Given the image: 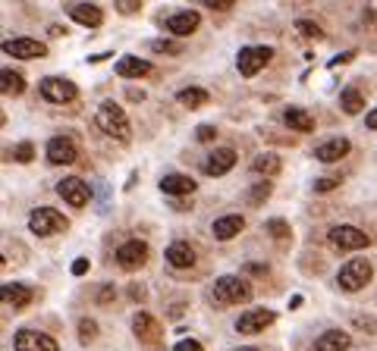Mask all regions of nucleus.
I'll return each mask as SVG.
<instances>
[{"label":"nucleus","instance_id":"obj_11","mask_svg":"<svg viewBox=\"0 0 377 351\" xmlns=\"http://www.w3.org/2000/svg\"><path fill=\"white\" fill-rule=\"evenodd\" d=\"M145 260H148V245L138 242V238H132V242H123V245L117 248V263L123 267V270H138Z\"/></svg>","mask_w":377,"mask_h":351},{"label":"nucleus","instance_id":"obj_3","mask_svg":"<svg viewBox=\"0 0 377 351\" xmlns=\"http://www.w3.org/2000/svg\"><path fill=\"white\" fill-rule=\"evenodd\" d=\"M371 276H374V267H371L365 257H352L349 263H343V270H340L336 283H340V289H346V292H358L371 283Z\"/></svg>","mask_w":377,"mask_h":351},{"label":"nucleus","instance_id":"obj_19","mask_svg":"<svg viewBox=\"0 0 377 351\" xmlns=\"http://www.w3.org/2000/svg\"><path fill=\"white\" fill-rule=\"evenodd\" d=\"M349 138H330V142H324V144H318L315 148V157L321 163H336V160H343L346 154H349Z\"/></svg>","mask_w":377,"mask_h":351},{"label":"nucleus","instance_id":"obj_25","mask_svg":"<svg viewBox=\"0 0 377 351\" xmlns=\"http://www.w3.org/2000/svg\"><path fill=\"white\" fill-rule=\"evenodd\" d=\"M0 91L7 97H19L22 91H26V79H22V73H16V69H3L0 73Z\"/></svg>","mask_w":377,"mask_h":351},{"label":"nucleus","instance_id":"obj_39","mask_svg":"<svg viewBox=\"0 0 377 351\" xmlns=\"http://www.w3.org/2000/svg\"><path fill=\"white\" fill-rule=\"evenodd\" d=\"M113 295H117L113 285H101V292H98V304H110L113 301Z\"/></svg>","mask_w":377,"mask_h":351},{"label":"nucleus","instance_id":"obj_24","mask_svg":"<svg viewBox=\"0 0 377 351\" xmlns=\"http://www.w3.org/2000/svg\"><path fill=\"white\" fill-rule=\"evenodd\" d=\"M3 301H7L10 307H16V311H22V307H28V301H32V289L22 283H7L3 285Z\"/></svg>","mask_w":377,"mask_h":351},{"label":"nucleus","instance_id":"obj_5","mask_svg":"<svg viewBox=\"0 0 377 351\" xmlns=\"http://www.w3.org/2000/svg\"><path fill=\"white\" fill-rule=\"evenodd\" d=\"M38 95H42L48 104H69V101L79 97V88H75L69 79L48 75V79H42V85H38Z\"/></svg>","mask_w":377,"mask_h":351},{"label":"nucleus","instance_id":"obj_40","mask_svg":"<svg viewBox=\"0 0 377 351\" xmlns=\"http://www.w3.org/2000/svg\"><path fill=\"white\" fill-rule=\"evenodd\" d=\"M201 3H205V7H211V10H220V13H223V10L233 7L236 0H201Z\"/></svg>","mask_w":377,"mask_h":351},{"label":"nucleus","instance_id":"obj_12","mask_svg":"<svg viewBox=\"0 0 377 351\" xmlns=\"http://www.w3.org/2000/svg\"><path fill=\"white\" fill-rule=\"evenodd\" d=\"M199 26H201V16L195 13V10H176V13L167 16V32L176 35V38H185V35H192Z\"/></svg>","mask_w":377,"mask_h":351},{"label":"nucleus","instance_id":"obj_15","mask_svg":"<svg viewBox=\"0 0 377 351\" xmlns=\"http://www.w3.org/2000/svg\"><path fill=\"white\" fill-rule=\"evenodd\" d=\"M233 167H236V151L233 148H217V151H211L208 160H205L208 176H226Z\"/></svg>","mask_w":377,"mask_h":351},{"label":"nucleus","instance_id":"obj_32","mask_svg":"<svg viewBox=\"0 0 377 351\" xmlns=\"http://www.w3.org/2000/svg\"><path fill=\"white\" fill-rule=\"evenodd\" d=\"M95 336H98V323H95V320H89V317L79 320V342L89 345Z\"/></svg>","mask_w":377,"mask_h":351},{"label":"nucleus","instance_id":"obj_14","mask_svg":"<svg viewBox=\"0 0 377 351\" xmlns=\"http://www.w3.org/2000/svg\"><path fill=\"white\" fill-rule=\"evenodd\" d=\"M3 54L19 57V60H35V57L48 54V48H44L42 41H35V38H13V41L3 44Z\"/></svg>","mask_w":377,"mask_h":351},{"label":"nucleus","instance_id":"obj_42","mask_svg":"<svg viewBox=\"0 0 377 351\" xmlns=\"http://www.w3.org/2000/svg\"><path fill=\"white\" fill-rule=\"evenodd\" d=\"M85 270H89V260H85V257H79V260L73 263V273H75V276H85Z\"/></svg>","mask_w":377,"mask_h":351},{"label":"nucleus","instance_id":"obj_10","mask_svg":"<svg viewBox=\"0 0 377 351\" xmlns=\"http://www.w3.org/2000/svg\"><path fill=\"white\" fill-rule=\"evenodd\" d=\"M13 345H16V351H60V345L54 339L44 336V332H35V330H19L13 336Z\"/></svg>","mask_w":377,"mask_h":351},{"label":"nucleus","instance_id":"obj_8","mask_svg":"<svg viewBox=\"0 0 377 351\" xmlns=\"http://www.w3.org/2000/svg\"><path fill=\"white\" fill-rule=\"evenodd\" d=\"M274 320H277L274 311H268V307H255V311H246L239 320H236V332H242V336H255V332L268 330Z\"/></svg>","mask_w":377,"mask_h":351},{"label":"nucleus","instance_id":"obj_4","mask_svg":"<svg viewBox=\"0 0 377 351\" xmlns=\"http://www.w3.org/2000/svg\"><path fill=\"white\" fill-rule=\"evenodd\" d=\"M28 229L35 232V236H57V232L66 229V216L60 214V210L54 207H35L32 214H28Z\"/></svg>","mask_w":377,"mask_h":351},{"label":"nucleus","instance_id":"obj_41","mask_svg":"<svg viewBox=\"0 0 377 351\" xmlns=\"http://www.w3.org/2000/svg\"><path fill=\"white\" fill-rule=\"evenodd\" d=\"M217 138V129L214 126H199V142H214Z\"/></svg>","mask_w":377,"mask_h":351},{"label":"nucleus","instance_id":"obj_43","mask_svg":"<svg viewBox=\"0 0 377 351\" xmlns=\"http://www.w3.org/2000/svg\"><path fill=\"white\" fill-rule=\"evenodd\" d=\"M246 270H248V273H255V276H261V273H268V267H264V263H248Z\"/></svg>","mask_w":377,"mask_h":351},{"label":"nucleus","instance_id":"obj_30","mask_svg":"<svg viewBox=\"0 0 377 351\" xmlns=\"http://www.w3.org/2000/svg\"><path fill=\"white\" fill-rule=\"evenodd\" d=\"M151 50H158V54H167V57H176V54H183V48H179L176 41H167V38H160V41H151Z\"/></svg>","mask_w":377,"mask_h":351},{"label":"nucleus","instance_id":"obj_34","mask_svg":"<svg viewBox=\"0 0 377 351\" xmlns=\"http://www.w3.org/2000/svg\"><path fill=\"white\" fill-rule=\"evenodd\" d=\"M295 28H299V35L302 38H321V26H318V22H311V19H299L295 22Z\"/></svg>","mask_w":377,"mask_h":351},{"label":"nucleus","instance_id":"obj_21","mask_svg":"<svg viewBox=\"0 0 377 351\" xmlns=\"http://www.w3.org/2000/svg\"><path fill=\"white\" fill-rule=\"evenodd\" d=\"M132 332H136L142 342H158V339H160V323L151 317V314L138 311L136 317H132Z\"/></svg>","mask_w":377,"mask_h":351},{"label":"nucleus","instance_id":"obj_9","mask_svg":"<svg viewBox=\"0 0 377 351\" xmlns=\"http://www.w3.org/2000/svg\"><path fill=\"white\" fill-rule=\"evenodd\" d=\"M57 195H60L66 204H73V207H85V204L91 201V189L82 182V179H75V176L57 182Z\"/></svg>","mask_w":377,"mask_h":351},{"label":"nucleus","instance_id":"obj_36","mask_svg":"<svg viewBox=\"0 0 377 351\" xmlns=\"http://www.w3.org/2000/svg\"><path fill=\"white\" fill-rule=\"evenodd\" d=\"M13 157H16V160H19V163H32V160H35V144H32V142H22V144H16Z\"/></svg>","mask_w":377,"mask_h":351},{"label":"nucleus","instance_id":"obj_2","mask_svg":"<svg viewBox=\"0 0 377 351\" xmlns=\"http://www.w3.org/2000/svg\"><path fill=\"white\" fill-rule=\"evenodd\" d=\"M211 295H214V304L230 307V304L248 301V298H252V285H248L242 276H220L217 283H214Z\"/></svg>","mask_w":377,"mask_h":351},{"label":"nucleus","instance_id":"obj_22","mask_svg":"<svg viewBox=\"0 0 377 351\" xmlns=\"http://www.w3.org/2000/svg\"><path fill=\"white\" fill-rule=\"evenodd\" d=\"M148 73H151V63L142 60V57L126 54V57H120L117 60V75L120 79H142V75H148Z\"/></svg>","mask_w":377,"mask_h":351},{"label":"nucleus","instance_id":"obj_26","mask_svg":"<svg viewBox=\"0 0 377 351\" xmlns=\"http://www.w3.org/2000/svg\"><path fill=\"white\" fill-rule=\"evenodd\" d=\"M283 122H286L289 129H295V132H311V129H315L311 113H305V110H299V107H289L286 113H283Z\"/></svg>","mask_w":377,"mask_h":351},{"label":"nucleus","instance_id":"obj_23","mask_svg":"<svg viewBox=\"0 0 377 351\" xmlns=\"http://www.w3.org/2000/svg\"><path fill=\"white\" fill-rule=\"evenodd\" d=\"M167 263L170 267H176V270H189L195 263V251L189 242H173L170 248H167Z\"/></svg>","mask_w":377,"mask_h":351},{"label":"nucleus","instance_id":"obj_7","mask_svg":"<svg viewBox=\"0 0 377 351\" xmlns=\"http://www.w3.org/2000/svg\"><path fill=\"white\" fill-rule=\"evenodd\" d=\"M270 57H274V50L261 48V44H255V48H242L239 57H236V69H239L246 79H252V75H258L261 69L268 66Z\"/></svg>","mask_w":377,"mask_h":351},{"label":"nucleus","instance_id":"obj_27","mask_svg":"<svg viewBox=\"0 0 377 351\" xmlns=\"http://www.w3.org/2000/svg\"><path fill=\"white\" fill-rule=\"evenodd\" d=\"M176 101L183 104V107H189V110H199V107H205L208 104V91L205 88H183L176 95Z\"/></svg>","mask_w":377,"mask_h":351},{"label":"nucleus","instance_id":"obj_44","mask_svg":"<svg viewBox=\"0 0 377 351\" xmlns=\"http://www.w3.org/2000/svg\"><path fill=\"white\" fill-rule=\"evenodd\" d=\"M365 122H368V129H374V132H377V107L371 110V113H368V120H365Z\"/></svg>","mask_w":377,"mask_h":351},{"label":"nucleus","instance_id":"obj_28","mask_svg":"<svg viewBox=\"0 0 377 351\" xmlns=\"http://www.w3.org/2000/svg\"><path fill=\"white\" fill-rule=\"evenodd\" d=\"M280 167H283V163H280V157H277V154H258L252 160V169L258 176H277V173H280Z\"/></svg>","mask_w":377,"mask_h":351},{"label":"nucleus","instance_id":"obj_31","mask_svg":"<svg viewBox=\"0 0 377 351\" xmlns=\"http://www.w3.org/2000/svg\"><path fill=\"white\" fill-rule=\"evenodd\" d=\"M268 198H270V182H258L248 191V204H255V207H258L261 201H268Z\"/></svg>","mask_w":377,"mask_h":351},{"label":"nucleus","instance_id":"obj_1","mask_svg":"<svg viewBox=\"0 0 377 351\" xmlns=\"http://www.w3.org/2000/svg\"><path fill=\"white\" fill-rule=\"evenodd\" d=\"M95 122H98V129H101L104 135L117 138V142H123V144L132 138L129 120H126L123 107H120L117 101H104L101 107H98V113H95Z\"/></svg>","mask_w":377,"mask_h":351},{"label":"nucleus","instance_id":"obj_17","mask_svg":"<svg viewBox=\"0 0 377 351\" xmlns=\"http://www.w3.org/2000/svg\"><path fill=\"white\" fill-rule=\"evenodd\" d=\"M66 13L73 16V19L79 22V26H85V28H98V26L104 22L101 7H95V3H69Z\"/></svg>","mask_w":377,"mask_h":351},{"label":"nucleus","instance_id":"obj_38","mask_svg":"<svg viewBox=\"0 0 377 351\" xmlns=\"http://www.w3.org/2000/svg\"><path fill=\"white\" fill-rule=\"evenodd\" d=\"M173 351H205V348H201V342H195V339H183V342L173 345Z\"/></svg>","mask_w":377,"mask_h":351},{"label":"nucleus","instance_id":"obj_16","mask_svg":"<svg viewBox=\"0 0 377 351\" xmlns=\"http://www.w3.org/2000/svg\"><path fill=\"white\" fill-rule=\"evenodd\" d=\"M195 189H199V185H195V179H192V176H183V173H170V176H164V179H160V191H164V195H173V198L192 195Z\"/></svg>","mask_w":377,"mask_h":351},{"label":"nucleus","instance_id":"obj_33","mask_svg":"<svg viewBox=\"0 0 377 351\" xmlns=\"http://www.w3.org/2000/svg\"><path fill=\"white\" fill-rule=\"evenodd\" d=\"M268 232L274 238H280V242H286V238L293 236V229L286 226V220H268Z\"/></svg>","mask_w":377,"mask_h":351},{"label":"nucleus","instance_id":"obj_13","mask_svg":"<svg viewBox=\"0 0 377 351\" xmlns=\"http://www.w3.org/2000/svg\"><path fill=\"white\" fill-rule=\"evenodd\" d=\"M75 157H79V151H75V142L66 135H57L48 142V160L54 163V167H66V163H75Z\"/></svg>","mask_w":377,"mask_h":351},{"label":"nucleus","instance_id":"obj_37","mask_svg":"<svg viewBox=\"0 0 377 351\" xmlns=\"http://www.w3.org/2000/svg\"><path fill=\"white\" fill-rule=\"evenodd\" d=\"M113 3H117V10L123 16H132V13H138V10H142V0H113Z\"/></svg>","mask_w":377,"mask_h":351},{"label":"nucleus","instance_id":"obj_18","mask_svg":"<svg viewBox=\"0 0 377 351\" xmlns=\"http://www.w3.org/2000/svg\"><path fill=\"white\" fill-rule=\"evenodd\" d=\"M349 345H352L349 332H343V330H327V332H321V336L315 339L311 351H346Z\"/></svg>","mask_w":377,"mask_h":351},{"label":"nucleus","instance_id":"obj_29","mask_svg":"<svg viewBox=\"0 0 377 351\" xmlns=\"http://www.w3.org/2000/svg\"><path fill=\"white\" fill-rule=\"evenodd\" d=\"M340 107H343L346 113H362V107H365L362 91H358V88H343V91H340Z\"/></svg>","mask_w":377,"mask_h":351},{"label":"nucleus","instance_id":"obj_35","mask_svg":"<svg viewBox=\"0 0 377 351\" xmlns=\"http://www.w3.org/2000/svg\"><path fill=\"white\" fill-rule=\"evenodd\" d=\"M343 185V176H324V179H318L315 182V191L318 195H324V191H333Z\"/></svg>","mask_w":377,"mask_h":351},{"label":"nucleus","instance_id":"obj_6","mask_svg":"<svg viewBox=\"0 0 377 351\" xmlns=\"http://www.w3.org/2000/svg\"><path fill=\"white\" fill-rule=\"evenodd\" d=\"M327 242H330V248H336V251H362L371 245V238L365 236L362 229H356V226H333V229L327 232Z\"/></svg>","mask_w":377,"mask_h":351},{"label":"nucleus","instance_id":"obj_45","mask_svg":"<svg viewBox=\"0 0 377 351\" xmlns=\"http://www.w3.org/2000/svg\"><path fill=\"white\" fill-rule=\"evenodd\" d=\"M236 351H258V348H236Z\"/></svg>","mask_w":377,"mask_h":351},{"label":"nucleus","instance_id":"obj_20","mask_svg":"<svg viewBox=\"0 0 377 351\" xmlns=\"http://www.w3.org/2000/svg\"><path fill=\"white\" fill-rule=\"evenodd\" d=\"M242 226H246V220H242L239 214H226V216H220V220H214L211 232H214V238H220V242H230L233 236L242 232Z\"/></svg>","mask_w":377,"mask_h":351}]
</instances>
